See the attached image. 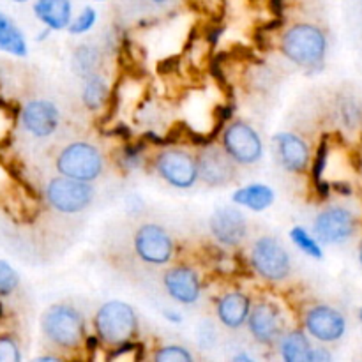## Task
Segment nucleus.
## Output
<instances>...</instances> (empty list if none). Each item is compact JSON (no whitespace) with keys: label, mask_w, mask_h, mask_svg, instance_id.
I'll return each mask as SVG.
<instances>
[{"label":"nucleus","mask_w":362,"mask_h":362,"mask_svg":"<svg viewBox=\"0 0 362 362\" xmlns=\"http://www.w3.org/2000/svg\"><path fill=\"white\" fill-rule=\"evenodd\" d=\"M290 239H292V243L310 258H315V260H322V258H324V250H322L320 246V240H318L317 237L311 235L304 226H293V228L290 230Z\"/></svg>","instance_id":"393cba45"},{"label":"nucleus","mask_w":362,"mask_h":362,"mask_svg":"<svg viewBox=\"0 0 362 362\" xmlns=\"http://www.w3.org/2000/svg\"><path fill=\"white\" fill-rule=\"evenodd\" d=\"M281 53L304 69L320 67L327 55V37L317 25L296 23L283 34Z\"/></svg>","instance_id":"f03ea898"},{"label":"nucleus","mask_w":362,"mask_h":362,"mask_svg":"<svg viewBox=\"0 0 362 362\" xmlns=\"http://www.w3.org/2000/svg\"><path fill=\"white\" fill-rule=\"evenodd\" d=\"M34 14L49 30H64L73 20L71 0H35Z\"/></svg>","instance_id":"6ab92c4d"},{"label":"nucleus","mask_w":362,"mask_h":362,"mask_svg":"<svg viewBox=\"0 0 362 362\" xmlns=\"http://www.w3.org/2000/svg\"><path fill=\"white\" fill-rule=\"evenodd\" d=\"M21 352L13 336H0V362H20Z\"/></svg>","instance_id":"c85d7f7f"},{"label":"nucleus","mask_w":362,"mask_h":362,"mask_svg":"<svg viewBox=\"0 0 362 362\" xmlns=\"http://www.w3.org/2000/svg\"><path fill=\"white\" fill-rule=\"evenodd\" d=\"M60 122L59 108L46 99L28 101L21 110V124L25 131L35 138H48L57 131Z\"/></svg>","instance_id":"2eb2a0df"},{"label":"nucleus","mask_w":362,"mask_h":362,"mask_svg":"<svg viewBox=\"0 0 362 362\" xmlns=\"http://www.w3.org/2000/svg\"><path fill=\"white\" fill-rule=\"evenodd\" d=\"M209 230L221 246L237 247L247 237V219L237 207H219L209 218Z\"/></svg>","instance_id":"ddd939ff"},{"label":"nucleus","mask_w":362,"mask_h":362,"mask_svg":"<svg viewBox=\"0 0 362 362\" xmlns=\"http://www.w3.org/2000/svg\"><path fill=\"white\" fill-rule=\"evenodd\" d=\"M223 148L237 165H255L264 154V144L257 129L243 120H235L223 131Z\"/></svg>","instance_id":"6e6552de"},{"label":"nucleus","mask_w":362,"mask_h":362,"mask_svg":"<svg viewBox=\"0 0 362 362\" xmlns=\"http://www.w3.org/2000/svg\"><path fill=\"white\" fill-rule=\"evenodd\" d=\"M165 317L168 318L170 322H173V324H179V322H182V317H180L179 313H175V311H165Z\"/></svg>","instance_id":"7c9ffc66"},{"label":"nucleus","mask_w":362,"mask_h":362,"mask_svg":"<svg viewBox=\"0 0 362 362\" xmlns=\"http://www.w3.org/2000/svg\"><path fill=\"white\" fill-rule=\"evenodd\" d=\"M159 177L177 189H189L200 179L197 156L182 148H163L154 161Z\"/></svg>","instance_id":"0eeeda50"},{"label":"nucleus","mask_w":362,"mask_h":362,"mask_svg":"<svg viewBox=\"0 0 362 362\" xmlns=\"http://www.w3.org/2000/svg\"><path fill=\"white\" fill-rule=\"evenodd\" d=\"M359 262H361V265H362V243H361V246H359Z\"/></svg>","instance_id":"f704fd0d"},{"label":"nucleus","mask_w":362,"mask_h":362,"mask_svg":"<svg viewBox=\"0 0 362 362\" xmlns=\"http://www.w3.org/2000/svg\"><path fill=\"white\" fill-rule=\"evenodd\" d=\"M133 246L138 258L151 265L168 264L175 251L172 235L156 223L138 226L133 237Z\"/></svg>","instance_id":"1a4fd4ad"},{"label":"nucleus","mask_w":362,"mask_h":362,"mask_svg":"<svg viewBox=\"0 0 362 362\" xmlns=\"http://www.w3.org/2000/svg\"><path fill=\"white\" fill-rule=\"evenodd\" d=\"M197 165L200 180L211 187L228 186L237 177V163L225 148L216 145H209L198 152Z\"/></svg>","instance_id":"9b49d317"},{"label":"nucleus","mask_w":362,"mask_h":362,"mask_svg":"<svg viewBox=\"0 0 362 362\" xmlns=\"http://www.w3.org/2000/svg\"><path fill=\"white\" fill-rule=\"evenodd\" d=\"M55 166L60 175L94 182L105 170V159L99 148L88 141H73L59 152Z\"/></svg>","instance_id":"20e7f679"},{"label":"nucleus","mask_w":362,"mask_h":362,"mask_svg":"<svg viewBox=\"0 0 362 362\" xmlns=\"http://www.w3.org/2000/svg\"><path fill=\"white\" fill-rule=\"evenodd\" d=\"M250 264L253 271L269 283L285 281L292 272L288 251L272 235H264L255 240L250 253Z\"/></svg>","instance_id":"39448f33"},{"label":"nucleus","mask_w":362,"mask_h":362,"mask_svg":"<svg viewBox=\"0 0 362 362\" xmlns=\"http://www.w3.org/2000/svg\"><path fill=\"white\" fill-rule=\"evenodd\" d=\"M41 332L59 350H76L87 339L85 317L71 304H53L42 313Z\"/></svg>","instance_id":"f257e3e1"},{"label":"nucleus","mask_w":362,"mask_h":362,"mask_svg":"<svg viewBox=\"0 0 362 362\" xmlns=\"http://www.w3.org/2000/svg\"><path fill=\"white\" fill-rule=\"evenodd\" d=\"M152 4H156V6H165L166 2H168V0H151Z\"/></svg>","instance_id":"72a5a7b5"},{"label":"nucleus","mask_w":362,"mask_h":362,"mask_svg":"<svg viewBox=\"0 0 362 362\" xmlns=\"http://www.w3.org/2000/svg\"><path fill=\"white\" fill-rule=\"evenodd\" d=\"M154 361L158 362H191L193 356L187 349L180 345H166L161 346L158 352L154 354Z\"/></svg>","instance_id":"bb28decb"},{"label":"nucleus","mask_w":362,"mask_h":362,"mask_svg":"<svg viewBox=\"0 0 362 362\" xmlns=\"http://www.w3.org/2000/svg\"><path fill=\"white\" fill-rule=\"evenodd\" d=\"M332 356L327 352V349H322V346H313L311 349L310 362H331Z\"/></svg>","instance_id":"c756f323"},{"label":"nucleus","mask_w":362,"mask_h":362,"mask_svg":"<svg viewBox=\"0 0 362 362\" xmlns=\"http://www.w3.org/2000/svg\"><path fill=\"white\" fill-rule=\"evenodd\" d=\"M18 285H20V274L6 260H0V297L11 296Z\"/></svg>","instance_id":"cd10ccee"},{"label":"nucleus","mask_w":362,"mask_h":362,"mask_svg":"<svg viewBox=\"0 0 362 362\" xmlns=\"http://www.w3.org/2000/svg\"><path fill=\"white\" fill-rule=\"evenodd\" d=\"M0 52L14 57H27L28 46L25 35L7 14L0 13Z\"/></svg>","instance_id":"4be33fe9"},{"label":"nucleus","mask_w":362,"mask_h":362,"mask_svg":"<svg viewBox=\"0 0 362 362\" xmlns=\"http://www.w3.org/2000/svg\"><path fill=\"white\" fill-rule=\"evenodd\" d=\"M94 327L99 341L115 349L138 334L136 311L124 300H108L95 313Z\"/></svg>","instance_id":"7ed1b4c3"},{"label":"nucleus","mask_w":362,"mask_h":362,"mask_svg":"<svg viewBox=\"0 0 362 362\" xmlns=\"http://www.w3.org/2000/svg\"><path fill=\"white\" fill-rule=\"evenodd\" d=\"M279 165L290 173H304L311 166V151L296 133H279L274 136Z\"/></svg>","instance_id":"f3484780"},{"label":"nucleus","mask_w":362,"mask_h":362,"mask_svg":"<svg viewBox=\"0 0 362 362\" xmlns=\"http://www.w3.org/2000/svg\"><path fill=\"white\" fill-rule=\"evenodd\" d=\"M99 64H101V55H99V49L92 45H80L74 49L73 59H71L73 73L81 80L98 73Z\"/></svg>","instance_id":"b1692460"},{"label":"nucleus","mask_w":362,"mask_h":362,"mask_svg":"<svg viewBox=\"0 0 362 362\" xmlns=\"http://www.w3.org/2000/svg\"><path fill=\"white\" fill-rule=\"evenodd\" d=\"M247 327L260 345H274L283 336L281 311L267 300L253 304L247 317Z\"/></svg>","instance_id":"4468645a"},{"label":"nucleus","mask_w":362,"mask_h":362,"mask_svg":"<svg viewBox=\"0 0 362 362\" xmlns=\"http://www.w3.org/2000/svg\"><path fill=\"white\" fill-rule=\"evenodd\" d=\"M359 318H361V324H362V308H361V311H359Z\"/></svg>","instance_id":"e433bc0d"},{"label":"nucleus","mask_w":362,"mask_h":362,"mask_svg":"<svg viewBox=\"0 0 362 362\" xmlns=\"http://www.w3.org/2000/svg\"><path fill=\"white\" fill-rule=\"evenodd\" d=\"M357 230V219L352 211L341 205H332L318 212L313 223V233L322 244L336 246L354 237Z\"/></svg>","instance_id":"9d476101"},{"label":"nucleus","mask_w":362,"mask_h":362,"mask_svg":"<svg viewBox=\"0 0 362 362\" xmlns=\"http://www.w3.org/2000/svg\"><path fill=\"white\" fill-rule=\"evenodd\" d=\"M13 2H16V4H25V2H28V0H13Z\"/></svg>","instance_id":"c9c22d12"},{"label":"nucleus","mask_w":362,"mask_h":362,"mask_svg":"<svg viewBox=\"0 0 362 362\" xmlns=\"http://www.w3.org/2000/svg\"><path fill=\"white\" fill-rule=\"evenodd\" d=\"M108 95L110 87L105 78L99 76L98 73L85 78L83 88H81V103L85 105V108L90 110V112L103 108L105 103L108 101Z\"/></svg>","instance_id":"5701e85b"},{"label":"nucleus","mask_w":362,"mask_h":362,"mask_svg":"<svg viewBox=\"0 0 362 362\" xmlns=\"http://www.w3.org/2000/svg\"><path fill=\"white\" fill-rule=\"evenodd\" d=\"M35 361H39V362H46V361H48V362H57V361H60V359L57 356H42V357H37V359H35Z\"/></svg>","instance_id":"473e14b6"},{"label":"nucleus","mask_w":362,"mask_h":362,"mask_svg":"<svg viewBox=\"0 0 362 362\" xmlns=\"http://www.w3.org/2000/svg\"><path fill=\"white\" fill-rule=\"evenodd\" d=\"M251 311V300L246 293L233 290L219 297L216 304V313L219 322L228 329H240L247 324V317Z\"/></svg>","instance_id":"a211bd4d"},{"label":"nucleus","mask_w":362,"mask_h":362,"mask_svg":"<svg viewBox=\"0 0 362 362\" xmlns=\"http://www.w3.org/2000/svg\"><path fill=\"white\" fill-rule=\"evenodd\" d=\"M163 285L168 296L179 304H194L202 296L200 276L189 265L170 267L163 276Z\"/></svg>","instance_id":"dca6fc26"},{"label":"nucleus","mask_w":362,"mask_h":362,"mask_svg":"<svg viewBox=\"0 0 362 362\" xmlns=\"http://www.w3.org/2000/svg\"><path fill=\"white\" fill-rule=\"evenodd\" d=\"M94 2H106V0H94Z\"/></svg>","instance_id":"4c0bfd02"},{"label":"nucleus","mask_w":362,"mask_h":362,"mask_svg":"<svg viewBox=\"0 0 362 362\" xmlns=\"http://www.w3.org/2000/svg\"><path fill=\"white\" fill-rule=\"evenodd\" d=\"M304 331L320 343L339 341L346 332V318L336 308L317 304L304 315Z\"/></svg>","instance_id":"f8f14e48"},{"label":"nucleus","mask_w":362,"mask_h":362,"mask_svg":"<svg viewBox=\"0 0 362 362\" xmlns=\"http://www.w3.org/2000/svg\"><path fill=\"white\" fill-rule=\"evenodd\" d=\"M233 361L235 362H253V359H251L250 356H246V354H239V356L233 357Z\"/></svg>","instance_id":"2f4dec72"},{"label":"nucleus","mask_w":362,"mask_h":362,"mask_svg":"<svg viewBox=\"0 0 362 362\" xmlns=\"http://www.w3.org/2000/svg\"><path fill=\"white\" fill-rule=\"evenodd\" d=\"M311 341L306 331L293 329L279 339V356L285 362H310Z\"/></svg>","instance_id":"412c9836"},{"label":"nucleus","mask_w":362,"mask_h":362,"mask_svg":"<svg viewBox=\"0 0 362 362\" xmlns=\"http://www.w3.org/2000/svg\"><path fill=\"white\" fill-rule=\"evenodd\" d=\"M274 189L267 184H250L232 194V202L239 207H247L255 212H262L274 204Z\"/></svg>","instance_id":"aec40b11"},{"label":"nucleus","mask_w":362,"mask_h":362,"mask_svg":"<svg viewBox=\"0 0 362 362\" xmlns=\"http://www.w3.org/2000/svg\"><path fill=\"white\" fill-rule=\"evenodd\" d=\"M95 21H98V11H95L94 7L87 6V7H83V11H81V13L78 14L74 20H71L67 30H69V34H73V35L87 34V32L94 27Z\"/></svg>","instance_id":"a878e982"},{"label":"nucleus","mask_w":362,"mask_h":362,"mask_svg":"<svg viewBox=\"0 0 362 362\" xmlns=\"http://www.w3.org/2000/svg\"><path fill=\"white\" fill-rule=\"evenodd\" d=\"M45 197L53 211L60 214H78L94 202L95 189L92 182L59 175L49 180Z\"/></svg>","instance_id":"423d86ee"}]
</instances>
